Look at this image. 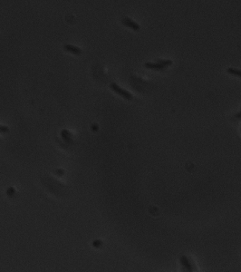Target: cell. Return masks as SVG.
<instances>
[{
    "label": "cell",
    "instance_id": "8",
    "mask_svg": "<svg viewBox=\"0 0 241 272\" xmlns=\"http://www.w3.org/2000/svg\"><path fill=\"white\" fill-rule=\"evenodd\" d=\"M234 117H235L236 119H241V112L238 113V114H237Z\"/></svg>",
    "mask_w": 241,
    "mask_h": 272
},
{
    "label": "cell",
    "instance_id": "4",
    "mask_svg": "<svg viewBox=\"0 0 241 272\" xmlns=\"http://www.w3.org/2000/svg\"><path fill=\"white\" fill-rule=\"evenodd\" d=\"M144 66L148 69H152V70H163L165 68L159 63H146Z\"/></svg>",
    "mask_w": 241,
    "mask_h": 272
},
{
    "label": "cell",
    "instance_id": "6",
    "mask_svg": "<svg viewBox=\"0 0 241 272\" xmlns=\"http://www.w3.org/2000/svg\"><path fill=\"white\" fill-rule=\"evenodd\" d=\"M159 64H160L162 66L166 67V66H169V65H172V62L171 60H159L158 61Z\"/></svg>",
    "mask_w": 241,
    "mask_h": 272
},
{
    "label": "cell",
    "instance_id": "9",
    "mask_svg": "<svg viewBox=\"0 0 241 272\" xmlns=\"http://www.w3.org/2000/svg\"><path fill=\"white\" fill-rule=\"evenodd\" d=\"M92 129H93V131H97V130H98V125L93 124V125H92Z\"/></svg>",
    "mask_w": 241,
    "mask_h": 272
},
{
    "label": "cell",
    "instance_id": "1",
    "mask_svg": "<svg viewBox=\"0 0 241 272\" xmlns=\"http://www.w3.org/2000/svg\"><path fill=\"white\" fill-rule=\"evenodd\" d=\"M111 88H112L113 91H114L116 94H120L121 96H122L124 99H126V100H131V99H132V95H131L129 92H127V91H125L124 89L121 88V87L118 86L116 84H111Z\"/></svg>",
    "mask_w": 241,
    "mask_h": 272
},
{
    "label": "cell",
    "instance_id": "7",
    "mask_svg": "<svg viewBox=\"0 0 241 272\" xmlns=\"http://www.w3.org/2000/svg\"><path fill=\"white\" fill-rule=\"evenodd\" d=\"M8 131H9L8 127L3 126V125H0V132H7Z\"/></svg>",
    "mask_w": 241,
    "mask_h": 272
},
{
    "label": "cell",
    "instance_id": "5",
    "mask_svg": "<svg viewBox=\"0 0 241 272\" xmlns=\"http://www.w3.org/2000/svg\"><path fill=\"white\" fill-rule=\"evenodd\" d=\"M228 73L230 74H233V75H235V76L241 77V70L234 69V68H228Z\"/></svg>",
    "mask_w": 241,
    "mask_h": 272
},
{
    "label": "cell",
    "instance_id": "3",
    "mask_svg": "<svg viewBox=\"0 0 241 272\" xmlns=\"http://www.w3.org/2000/svg\"><path fill=\"white\" fill-rule=\"evenodd\" d=\"M64 47H65V50H66L67 52H70L72 54H80L82 53V50L79 47H76L72 45H65Z\"/></svg>",
    "mask_w": 241,
    "mask_h": 272
},
{
    "label": "cell",
    "instance_id": "2",
    "mask_svg": "<svg viewBox=\"0 0 241 272\" xmlns=\"http://www.w3.org/2000/svg\"><path fill=\"white\" fill-rule=\"evenodd\" d=\"M122 23L125 26L130 27V28H131L132 30H134V31L140 30V25H139L137 23H135L134 21H132L131 19H130L129 17H124V18L122 20Z\"/></svg>",
    "mask_w": 241,
    "mask_h": 272
}]
</instances>
